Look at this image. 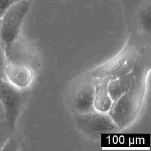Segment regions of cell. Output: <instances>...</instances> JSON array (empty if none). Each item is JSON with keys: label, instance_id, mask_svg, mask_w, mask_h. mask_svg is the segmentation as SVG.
Wrapping results in <instances>:
<instances>
[{"label": "cell", "instance_id": "17", "mask_svg": "<svg viewBox=\"0 0 151 151\" xmlns=\"http://www.w3.org/2000/svg\"><path fill=\"white\" fill-rule=\"evenodd\" d=\"M1 13H0V17H1Z\"/></svg>", "mask_w": 151, "mask_h": 151}, {"label": "cell", "instance_id": "2", "mask_svg": "<svg viewBox=\"0 0 151 151\" xmlns=\"http://www.w3.org/2000/svg\"><path fill=\"white\" fill-rule=\"evenodd\" d=\"M31 5L29 0H20L11 4L2 13L0 17V40L3 44L19 36L21 25Z\"/></svg>", "mask_w": 151, "mask_h": 151}, {"label": "cell", "instance_id": "9", "mask_svg": "<svg viewBox=\"0 0 151 151\" xmlns=\"http://www.w3.org/2000/svg\"><path fill=\"white\" fill-rule=\"evenodd\" d=\"M4 75L8 83L23 90L31 84L34 72L32 68L28 65L7 63L4 69Z\"/></svg>", "mask_w": 151, "mask_h": 151}, {"label": "cell", "instance_id": "15", "mask_svg": "<svg viewBox=\"0 0 151 151\" xmlns=\"http://www.w3.org/2000/svg\"><path fill=\"white\" fill-rule=\"evenodd\" d=\"M5 123V110L0 100V124Z\"/></svg>", "mask_w": 151, "mask_h": 151}, {"label": "cell", "instance_id": "16", "mask_svg": "<svg viewBox=\"0 0 151 151\" xmlns=\"http://www.w3.org/2000/svg\"><path fill=\"white\" fill-rule=\"evenodd\" d=\"M11 2H12V3H14V2H17V1H20V0H11Z\"/></svg>", "mask_w": 151, "mask_h": 151}, {"label": "cell", "instance_id": "14", "mask_svg": "<svg viewBox=\"0 0 151 151\" xmlns=\"http://www.w3.org/2000/svg\"><path fill=\"white\" fill-rule=\"evenodd\" d=\"M12 2L11 0H0V13L1 15L5 11V9L11 5Z\"/></svg>", "mask_w": 151, "mask_h": 151}, {"label": "cell", "instance_id": "10", "mask_svg": "<svg viewBox=\"0 0 151 151\" xmlns=\"http://www.w3.org/2000/svg\"><path fill=\"white\" fill-rule=\"evenodd\" d=\"M111 77L93 78L94 86V107L97 111L108 113L112 106L113 101L108 91V83Z\"/></svg>", "mask_w": 151, "mask_h": 151}, {"label": "cell", "instance_id": "4", "mask_svg": "<svg viewBox=\"0 0 151 151\" xmlns=\"http://www.w3.org/2000/svg\"><path fill=\"white\" fill-rule=\"evenodd\" d=\"M76 120L81 130L94 136L113 132L119 129L108 113L96 110L86 113L76 114Z\"/></svg>", "mask_w": 151, "mask_h": 151}, {"label": "cell", "instance_id": "6", "mask_svg": "<svg viewBox=\"0 0 151 151\" xmlns=\"http://www.w3.org/2000/svg\"><path fill=\"white\" fill-rule=\"evenodd\" d=\"M94 99V81L89 77L77 87L71 99V107L76 114L93 111Z\"/></svg>", "mask_w": 151, "mask_h": 151}, {"label": "cell", "instance_id": "1", "mask_svg": "<svg viewBox=\"0 0 151 151\" xmlns=\"http://www.w3.org/2000/svg\"><path fill=\"white\" fill-rule=\"evenodd\" d=\"M144 90L145 84L140 76L127 92L113 101L108 113L119 128L126 127L135 120L140 110Z\"/></svg>", "mask_w": 151, "mask_h": 151}, {"label": "cell", "instance_id": "11", "mask_svg": "<svg viewBox=\"0 0 151 151\" xmlns=\"http://www.w3.org/2000/svg\"><path fill=\"white\" fill-rule=\"evenodd\" d=\"M13 130L5 123L0 124V150H2L8 140L12 136Z\"/></svg>", "mask_w": 151, "mask_h": 151}, {"label": "cell", "instance_id": "5", "mask_svg": "<svg viewBox=\"0 0 151 151\" xmlns=\"http://www.w3.org/2000/svg\"><path fill=\"white\" fill-rule=\"evenodd\" d=\"M135 62L129 64L118 73L112 76L108 83L109 94L114 101L127 92L140 76L136 70Z\"/></svg>", "mask_w": 151, "mask_h": 151}, {"label": "cell", "instance_id": "7", "mask_svg": "<svg viewBox=\"0 0 151 151\" xmlns=\"http://www.w3.org/2000/svg\"><path fill=\"white\" fill-rule=\"evenodd\" d=\"M3 45L7 63L28 65L32 68L35 57L27 42L18 36Z\"/></svg>", "mask_w": 151, "mask_h": 151}, {"label": "cell", "instance_id": "12", "mask_svg": "<svg viewBox=\"0 0 151 151\" xmlns=\"http://www.w3.org/2000/svg\"><path fill=\"white\" fill-rule=\"evenodd\" d=\"M141 23L146 28H149L150 25V8L149 6L143 8L140 13Z\"/></svg>", "mask_w": 151, "mask_h": 151}, {"label": "cell", "instance_id": "8", "mask_svg": "<svg viewBox=\"0 0 151 151\" xmlns=\"http://www.w3.org/2000/svg\"><path fill=\"white\" fill-rule=\"evenodd\" d=\"M134 55V52L131 50H124L113 60L92 71L90 77L92 78H100L113 76L129 64L136 61Z\"/></svg>", "mask_w": 151, "mask_h": 151}, {"label": "cell", "instance_id": "13", "mask_svg": "<svg viewBox=\"0 0 151 151\" xmlns=\"http://www.w3.org/2000/svg\"><path fill=\"white\" fill-rule=\"evenodd\" d=\"M7 63L6 57L5 55L4 45L0 40V78L5 80L4 75L5 67Z\"/></svg>", "mask_w": 151, "mask_h": 151}, {"label": "cell", "instance_id": "3", "mask_svg": "<svg viewBox=\"0 0 151 151\" xmlns=\"http://www.w3.org/2000/svg\"><path fill=\"white\" fill-rule=\"evenodd\" d=\"M0 100L5 110V124L14 130L24 104L22 90L0 78Z\"/></svg>", "mask_w": 151, "mask_h": 151}]
</instances>
